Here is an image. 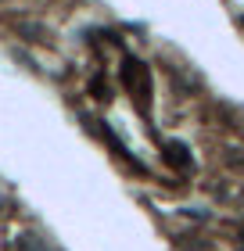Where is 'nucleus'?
Masks as SVG:
<instances>
[{
    "label": "nucleus",
    "mask_w": 244,
    "mask_h": 251,
    "mask_svg": "<svg viewBox=\"0 0 244 251\" xmlns=\"http://www.w3.org/2000/svg\"><path fill=\"white\" fill-rule=\"evenodd\" d=\"M126 86L136 94V100H140V108L151 104V75H147V65L144 61H126Z\"/></svg>",
    "instance_id": "f257e3e1"
},
{
    "label": "nucleus",
    "mask_w": 244,
    "mask_h": 251,
    "mask_svg": "<svg viewBox=\"0 0 244 251\" xmlns=\"http://www.w3.org/2000/svg\"><path fill=\"white\" fill-rule=\"evenodd\" d=\"M165 162H172L176 169H190V154H187V147H183V144H169Z\"/></svg>",
    "instance_id": "f03ea898"
}]
</instances>
